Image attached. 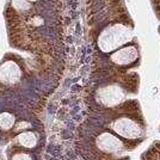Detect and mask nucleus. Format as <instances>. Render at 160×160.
Wrapping results in <instances>:
<instances>
[{
  "instance_id": "f257e3e1",
  "label": "nucleus",
  "mask_w": 160,
  "mask_h": 160,
  "mask_svg": "<svg viewBox=\"0 0 160 160\" xmlns=\"http://www.w3.org/2000/svg\"><path fill=\"white\" fill-rule=\"evenodd\" d=\"M133 40V32L123 24H113L105 28L98 37V47L102 52L109 53Z\"/></svg>"
},
{
  "instance_id": "f03ea898",
  "label": "nucleus",
  "mask_w": 160,
  "mask_h": 160,
  "mask_svg": "<svg viewBox=\"0 0 160 160\" xmlns=\"http://www.w3.org/2000/svg\"><path fill=\"white\" fill-rule=\"evenodd\" d=\"M126 98L124 90L118 85H107L99 88L97 92V99L102 105L107 108H113L121 104Z\"/></svg>"
},
{
  "instance_id": "7ed1b4c3",
  "label": "nucleus",
  "mask_w": 160,
  "mask_h": 160,
  "mask_svg": "<svg viewBox=\"0 0 160 160\" xmlns=\"http://www.w3.org/2000/svg\"><path fill=\"white\" fill-rule=\"evenodd\" d=\"M22 78V69L14 61H6L0 65V81L5 85H14Z\"/></svg>"
},
{
  "instance_id": "20e7f679",
  "label": "nucleus",
  "mask_w": 160,
  "mask_h": 160,
  "mask_svg": "<svg viewBox=\"0 0 160 160\" xmlns=\"http://www.w3.org/2000/svg\"><path fill=\"white\" fill-rule=\"evenodd\" d=\"M138 59V49L134 46H128L111 54V60L116 65H129Z\"/></svg>"
},
{
  "instance_id": "39448f33",
  "label": "nucleus",
  "mask_w": 160,
  "mask_h": 160,
  "mask_svg": "<svg viewBox=\"0 0 160 160\" xmlns=\"http://www.w3.org/2000/svg\"><path fill=\"white\" fill-rule=\"evenodd\" d=\"M16 124V117L12 113L2 111L0 112V129H2L4 132H7L10 129H12Z\"/></svg>"
},
{
  "instance_id": "423d86ee",
  "label": "nucleus",
  "mask_w": 160,
  "mask_h": 160,
  "mask_svg": "<svg viewBox=\"0 0 160 160\" xmlns=\"http://www.w3.org/2000/svg\"><path fill=\"white\" fill-rule=\"evenodd\" d=\"M12 6L18 11H28L30 8V1L29 0H12Z\"/></svg>"
},
{
  "instance_id": "0eeeda50",
  "label": "nucleus",
  "mask_w": 160,
  "mask_h": 160,
  "mask_svg": "<svg viewBox=\"0 0 160 160\" xmlns=\"http://www.w3.org/2000/svg\"><path fill=\"white\" fill-rule=\"evenodd\" d=\"M29 1H31V2H33V1H37V0H29Z\"/></svg>"
}]
</instances>
